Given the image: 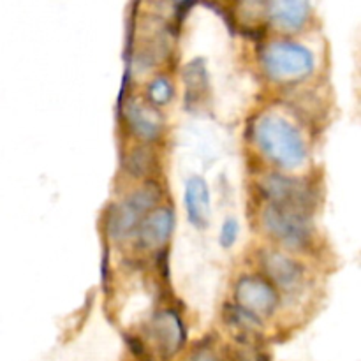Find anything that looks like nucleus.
Segmentation results:
<instances>
[{"label": "nucleus", "instance_id": "nucleus-12", "mask_svg": "<svg viewBox=\"0 0 361 361\" xmlns=\"http://www.w3.org/2000/svg\"><path fill=\"white\" fill-rule=\"evenodd\" d=\"M309 0H274L271 18L279 28L293 32L303 27L309 18Z\"/></svg>", "mask_w": 361, "mask_h": 361}, {"label": "nucleus", "instance_id": "nucleus-3", "mask_svg": "<svg viewBox=\"0 0 361 361\" xmlns=\"http://www.w3.org/2000/svg\"><path fill=\"white\" fill-rule=\"evenodd\" d=\"M161 197V189L155 183H147L123 201L111 208L108 217V233L113 240H126L137 229L145 215L155 207Z\"/></svg>", "mask_w": 361, "mask_h": 361}, {"label": "nucleus", "instance_id": "nucleus-4", "mask_svg": "<svg viewBox=\"0 0 361 361\" xmlns=\"http://www.w3.org/2000/svg\"><path fill=\"white\" fill-rule=\"evenodd\" d=\"M264 229L288 247H303L312 238L310 215L298 210L268 204L261 214Z\"/></svg>", "mask_w": 361, "mask_h": 361}, {"label": "nucleus", "instance_id": "nucleus-13", "mask_svg": "<svg viewBox=\"0 0 361 361\" xmlns=\"http://www.w3.org/2000/svg\"><path fill=\"white\" fill-rule=\"evenodd\" d=\"M173 94H175V90H173L171 81L164 76L155 78V80L148 85V97H150V101L157 106L168 104L173 99Z\"/></svg>", "mask_w": 361, "mask_h": 361}, {"label": "nucleus", "instance_id": "nucleus-7", "mask_svg": "<svg viewBox=\"0 0 361 361\" xmlns=\"http://www.w3.org/2000/svg\"><path fill=\"white\" fill-rule=\"evenodd\" d=\"M173 229H175V212L169 207H161L145 215L143 221L137 226L136 233L141 247L155 250L168 243Z\"/></svg>", "mask_w": 361, "mask_h": 361}, {"label": "nucleus", "instance_id": "nucleus-16", "mask_svg": "<svg viewBox=\"0 0 361 361\" xmlns=\"http://www.w3.org/2000/svg\"><path fill=\"white\" fill-rule=\"evenodd\" d=\"M236 361H263L259 355L252 351V349H240L236 351Z\"/></svg>", "mask_w": 361, "mask_h": 361}, {"label": "nucleus", "instance_id": "nucleus-10", "mask_svg": "<svg viewBox=\"0 0 361 361\" xmlns=\"http://www.w3.org/2000/svg\"><path fill=\"white\" fill-rule=\"evenodd\" d=\"M123 116L129 123L130 130L145 141H154L161 136V116L140 101H127L123 104Z\"/></svg>", "mask_w": 361, "mask_h": 361}, {"label": "nucleus", "instance_id": "nucleus-14", "mask_svg": "<svg viewBox=\"0 0 361 361\" xmlns=\"http://www.w3.org/2000/svg\"><path fill=\"white\" fill-rule=\"evenodd\" d=\"M126 166L127 171L133 173L134 176L145 175V173H148V169H150V152L145 150V148H136V150L129 155Z\"/></svg>", "mask_w": 361, "mask_h": 361}, {"label": "nucleus", "instance_id": "nucleus-9", "mask_svg": "<svg viewBox=\"0 0 361 361\" xmlns=\"http://www.w3.org/2000/svg\"><path fill=\"white\" fill-rule=\"evenodd\" d=\"M183 203L190 226L196 229L207 228L208 214H210V189L201 176H190L187 180Z\"/></svg>", "mask_w": 361, "mask_h": 361}, {"label": "nucleus", "instance_id": "nucleus-2", "mask_svg": "<svg viewBox=\"0 0 361 361\" xmlns=\"http://www.w3.org/2000/svg\"><path fill=\"white\" fill-rule=\"evenodd\" d=\"M264 71L277 81H295L307 78L316 67V59L309 48L291 41L271 42L261 56Z\"/></svg>", "mask_w": 361, "mask_h": 361}, {"label": "nucleus", "instance_id": "nucleus-8", "mask_svg": "<svg viewBox=\"0 0 361 361\" xmlns=\"http://www.w3.org/2000/svg\"><path fill=\"white\" fill-rule=\"evenodd\" d=\"M263 263V270L267 271L268 279L274 282L279 288L286 289V291H293L298 288L303 281V270L302 264L296 263L289 256L281 252H264L261 257Z\"/></svg>", "mask_w": 361, "mask_h": 361}, {"label": "nucleus", "instance_id": "nucleus-5", "mask_svg": "<svg viewBox=\"0 0 361 361\" xmlns=\"http://www.w3.org/2000/svg\"><path fill=\"white\" fill-rule=\"evenodd\" d=\"M259 185L264 197L275 207L298 210L310 215V210L316 203V192L305 180L271 173L261 180Z\"/></svg>", "mask_w": 361, "mask_h": 361}, {"label": "nucleus", "instance_id": "nucleus-15", "mask_svg": "<svg viewBox=\"0 0 361 361\" xmlns=\"http://www.w3.org/2000/svg\"><path fill=\"white\" fill-rule=\"evenodd\" d=\"M238 233H240L238 221L233 217L226 219L224 224H222L221 228V233H219V243H221V247H224V249H231V247L236 243V240H238Z\"/></svg>", "mask_w": 361, "mask_h": 361}, {"label": "nucleus", "instance_id": "nucleus-11", "mask_svg": "<svg viewBox=\"0 0 361 361\" xmlns=\"http://www.w3.org/2000/svg\"><path fill=\"white\" fill-rule=\"evenodd\" d=\"M154 338L166 358L175 355L185 341V330L180 317L171 310L159 314L154 321Z\"/></svg>", "mask_w": 361, "mask_h": 361}, {"label": "nucleus", "instance_id": "nucleus-18", "mask_svg": "<svg viewBox=\"0 0 361 361\" xmlns=\"http://www.w3.org/2000/svg\"><path fill=\"white\" fill-rule=\"evenodd\" d=\"M180 2H182V0H180Z\"/></svg>", "mask_w": 361, "mask_h": 361}, {"label": "nucleus", "instance_id": "nucleus-17", "mask_svg": "<svg viewBox=\"0 0 361 361\" xmlns=\"http://www.w3.org/2000/svg\"><path fill=\"white\" fill-rule=\"evenodd\" d=\"M187 361H217V358H215V356L212 355V353L200 351V353H196V355L190 356V358L187 360Z\"/></svg>", "mask_w": 361, "mask_h": 361}, {"label": "nucleus", "instance_id": "nucleus-6", "mask_svg": "<svg viewBox=\"0 0 361 361\" xmlns=\"http://www.w3.org/2000/svg\"><path fill=\"white\" fill-rule=\"evenodd\" d=\"M236 307L259 321L275 312L279 305V296L274 286L261 277L245 275L235 286Z\"/></svg>", "mask_w": 361, "mask_h": 361}, {"label": "nucleus", "instance_id": "nucleus-1", "mask_svg": "<svg viewBox=\"0 0 361 361\" xmlns=\"http://www.w3.org/2000/svg\"><path fill=\"white\" fill-rule=\"evenodd\" d=\"M254 141L270 161L284 169L300 168L307 159L302 133L284 116H261L254 126Z\"/></svg>", "mask_w": 361, "mask_h": 361}]
</instances>
